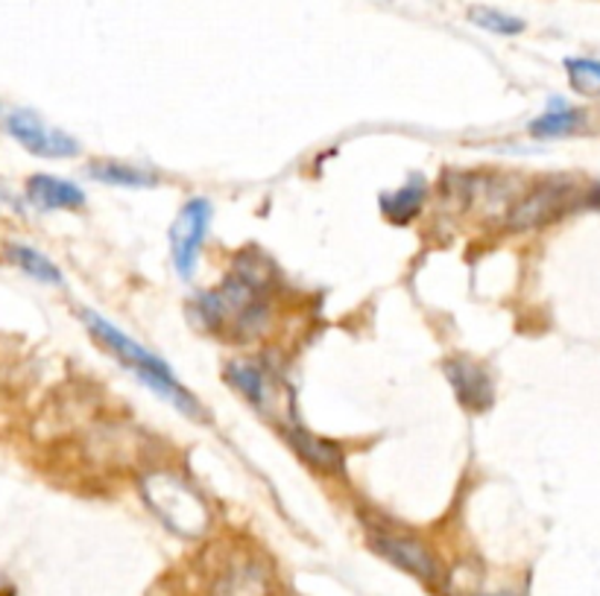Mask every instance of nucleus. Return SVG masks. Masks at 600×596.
Wrapping results in <instances>:
<instances>
[{
    "instance_id": "1",
    "label": "nucleus",
    "mask_w": 600,
    "mask_h": 596,
    "mask_svg": "<svg viewBox=\"0 0 600 596\" xmlns=\"http://www.w3.org/2000/svg\"><path fill=\"white\" fill-rule=\"evenodd\" d=\"M83 322L91 331V336H94V339H97V343L103 345V348H106L130 375H135L141 384L149 386L158 398H165L167 404H173V407L179 409V412H185L188 418H194V421H203V418H206L203 404L176 380L173 368L167 366L165 359L156 357L153 352H147V348L141 343H135V339H130L121 327L112 325V322L100 316V313L83 311Z\"/></svg>"
},
{
    "instance_id": "2",
    "label": "nucleus",
    "mask_w": 600,
    "mask_h": 596,
    "mask_svg": "<svg viewBox=\"0 0 600 596\" xmlns=\"http://www.w3.org/2000/svg\"><path fill=\"white\" fill-rule=\"evenodd\" d=\"M141 494L153 509V515L165 523L173 535L182 539H197L208 530L211 512L208 503L199 498V491L188 480L170 474V471H156L141 480Z\"/></svg>"
},
{
    "instance_id": "3",
    "label": "nucleus",
    "mask_w": 600,
    "mask_h": 596,
    "mask_svg": "<svg viewBox=\"0 0 600 596\" xmlns=\"http://www.w3.org/2000/svg\"><path fill=\"white\" fill-rule=\"evenodd\" d=\"M577 202L575 185L566 179H548L536 185L530 194L518 199L507 213V226L513 231H536L551 226Z\"/></svg>"
},
{
    "instance_id": "4",
    "label": "nucleus",
    "mask_w": 600,
    "mask_h": 596,
    "mask_svg": "<svg viewBox=\"0 0 600 596\" xmlns=\"http://www.w3.org/2000/svg\"><path fill=\"white\" fill-rule=\"evenodd\" d=\"M370 547L395 564L399 571L411 573L413 579L425 582V585H439L443 582V564L434 556V550L411 535H399L390 530H372Z\"/></svg>"
},
{
    "instance_id": "5",
    "label": "nucleus",
    "mask_w": 600,
    "mask_h": 596,
    "mask_svg": "<svg viewBox=\"0 0 600 596\" xmlns=\"http://www.w3.org/2000/svg\"><path fill=\"white\" fill-rule=\"evenodd\" d=\"M211 226V202L208 199H190L173 222L170 243H173V266L182 279H194L199 261V249Z\"/></svg>"
},
{
    "instance_id": "6",
    "label": "nucleus",
    "mask_w": 600,
    "mask_h": 596,
    "mask_svg": "<svg viewBox=\"0 0 600 596\" xmlns=\"http://www.w3.org/2000/svg\"><path fill=\"white\" fill-rule=\"evenodd\" d=\"M7 129L27 153H33L39 158H71L80 153V144L68 132L53 129L42 117L33 115V112H24V108L9 112Z\"/></svg>"
},
{
    "instance_id": "7",
    "label": "nucleus",
    "mask_w": 600,
    "mask_h": 596,
    "mask_svg": "<svg viewBox=\"0 0 600 596\" xmlns=\"http://www.w3.org/2000/svg\"><path fill=\"white\" fill-rule=\"evenodd\" d=\"M443 372L445 377H448V384H452L457 400H461V407H466L469 412H475V416H480V412L493 407L495 384L480 363H475V359L469 357H448L443 363Z\"/></svg>"
},
{
    "instance_id": "8",
    "label": "nucleus",
    "mask_w": 600,
    "mask_h": 596,
    "mask_svg": "<svg viewBox=\"0 0 600 596\" xmlns=\"http://www.w3.org/2000/svg\"><path fill=\"white\" fill-rule=\"evenodd\" d=\"M270 571L258 558H229L208 585V596H270Z\"/></svg>"
},
{
    "instance_id": "9",
    "label": "nucleus",
    "mask_w": 600,
    "mask_h": 596,
    "mask_svg": "<svg viewBox=\"0 0 600 596\" xmlns=\"http://www.w3.org/2000/svg\"><path fill=\"white\" fill-rule=\"evenodd\" d=\"M27 197L42 211H76L85 205L83 188H76L74 181L59 179V176H48V172L30 176Z\"/></svg>"
},
{
    "instance_id": "10",
    "label": "nucleus",
    "mask_w": 600,
    "mask_h": 596,
    "mask_svg": "<svg viewBox=\"0 0 600 596\" xmlns=\"http://www.w3.org/2000/svg\"><path fill=\"white\" fill-rule=\"evenodd\" d=\"M285 436H288V441L297 448V453L308 462V466L320 468L325 474H340V471H343L345 457L340 445L322 439V436H313L311 430H304V427L299 425L288 427Z\"/></svg>"
},
{
    "instance_id": "11",
    "label": "nucleus",
    "mask_w": 600,
    "mask_h": 596,
    "mask_svg": "<svg viewBox=\"0 0 600 596\" xmlns=\"http://www.w3.org/2000/svg\"><path fill=\"white\" fill-rule=\"evenodd\" d=\"M586 126V112L583 108L566 106L562 100H551V108L542 117H536L530 123V135L539 140H554V138H568Z\"/></svg>"
},
{
    "instance_id": "12",
    "label": "nucleus",
    "mask_w": 600,
    "mask_h": 596,
    "mask_svg": "<svg viewBox=\"0 0 600 596\" xmlns=\"http://www.w3.org/2000/svg\"><path fill=\"white\" fill-rule=\"evenodd\" d=\"M226 377L252 407H258L261 412H270V400L276 398V393H272L270 377L263 375L261 366H256V363H231Z\"/></svg>"
},
{
    "instance_id": "13",
    "label": "nucleus",
    "mask_w": 600,
    "mask_h": 596,
    "mask_svg": "<svg viewBox=\"0 0 600 596\" xmlns=\"http://www.w3.org/2000/svg\"><path fill=\"white\" fill-rule=\"evenodd\" d=\"M425 179L422 176H413L407 185L395 190V194H386L381 197V208H384L386 220L395 222V226H404V222H411L416 213L422 211V205H425Z\"/></svg>"
},
{
    "instance_id": "14",
    "label": "nucleus",
    "mask_w": 600,
    "mask_h": 596,
    "mask_svg": "<svg viewBox=\"0 0 600 596\" xmlns=\"http://www.w3.org/2000/svg\"><path fill=\"white\" fill-rule=\"evenodd\" d=\"M7 258L12 263H15L18 270L24 272V275H30L33 281H42V284L50 286H62V272H59V266L50 258H44L42 252H35L33 245H24V243H9L7 245Z\"/></svg>"
},
{
    "instance_id": "15",
    "label": "nucleus",
    "mask_w": 600,
    "mask_h": 596,
    "mask_svg": "<svg viewBox=\"0 0 600 596\" xmlns=\"http://www.w3.org/2000/svg\"><path fill=\"white\" fill-rule=\"evenodd\" d=\"M91 179L103 181V185H117V188H156L158 179L153 172L138 170L132 164L121 161H97L89 167Z\"/></svg>"
},
{
    "instance_id": "16",
    "label": "nucleus",
    "mask_w": 600,
    "mask_h": 596,
    "mask_svg": "<svg viewBox=\"0 0 600 596\" xmlns=\"http://www.w3.org/2000/svg\"><path fill=\"white\" fill-rule=\"evenodd\" d=\"M231 275H238L240 281H247L249 286H256L258 293H263L272 281L279 279V270H276V263H272L261 249H244V252L235 258Z\"/></svg>"
},
{
    "instance_id": "17",
    "label": "nucleus",
    "mask_w": 600,
    "mask_h": 596,
    "mask_svg": "<svg viewBox=\"0 0 600 596\" xmlns=\"http://www.w3.org/2000/svg\"><path fill=\"white\" fill-rule=\"evenodd\" d=\"M466 18H469L475 27L486 30V33L495 35L525 33V21H521V18L510 15V12H501V9L495 7H472L469 12H466Z\"/></svg>"
},
{
    "instance_id": "18",
    "label": "nucleus",
    "mask_w": 600,
    "mask_h": 596,
    "mask_svg": "<svg viewBox=\"0 0 600 596\" xmlns=\"http://www.w3.org/2000/svg\"><path fill=\"white\" fill-rule=\"evenodd\" d=\"M566 74L571 88L589 97L600 94V62L598 59H566Z\"/></svg>"
},
{
    "instance_id": "19",
    "label": "nucleus",
    "mask_w": 600,
    "mask_h": 596,
    "mask_svg": "<svg viewBox=\"0 0 600 596\" xmlns=\"http://www.w3.org/2000/svg\"><path fill=\"white\" fill-rule=\"evenodd\" d=\"M472 596H518L513 590H493V594H472Z\"/></svg>"
}]
</instances>
